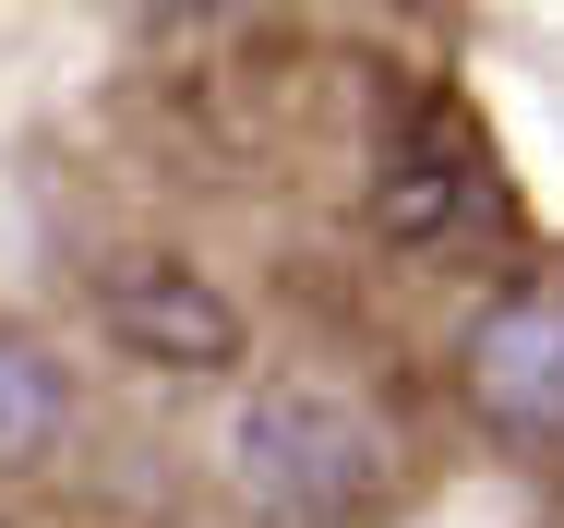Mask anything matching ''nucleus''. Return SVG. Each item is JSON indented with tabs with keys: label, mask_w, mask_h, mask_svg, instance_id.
Listing matches in <instances>:
<instances>
[{
	"label": "nucleus",
	"mask_w": 564,
	"mask_h": 528,
	"mask_svg": "<svg viewBox=\"0 0 564 528\" xmlns=\"http://www.w3.org/2000/svg\"><path fill=\"white\" fill-rule=\"evenodd\" d=\"M228 468H240L252 517H276V528H360L384 505V432L360 409H337V397H264V409H240Z\"/></svg>",
	"instance_id": "obj_1"
},
{
	"label": "nucleus",
	"mask_w": 564,
	"mask_h": 528,
	"mask_svg": "<svg viewBox=\"0 0 564 528\" xmlns=\"http://www.w3.org/2000/svg\"><path fill=\"white\" fill-rule=\"evenodd\" d=\"M109 336L144 348V360H181V373H217L240 348V313H228L205 277H169V265H132L109 277Z\"/></svg>",
	"instance_id": "obj_2"
},
{
	"label": "nucleus",
	"mask_w": 564,
	"mask_h": 528,
	"mask_svg": "<svg viewBox=\"0 0 564 528\" xmlns=\"http://www.w3.org/2000/svg\"><path fill=\"white\" fill-rule=\"evenodd\" d=\"M468 373H480V397L517 432H564V313H541V301L492 313L480 348H468Z\"/></svg>",
	"instance_id": "obj_3"
},
{
	"label": "nucleus",
	"mask_w": 564,
	"mask_h": 528,
	"mask_svg": "<svg viewBox=\"0 0 564 528\" xmlns=\"http://www.w3.org/2000/svg\"><path fill=\"white\" fill-rule=\"evenodd\" d=\"M73 421V385H61V360L48 348H24V336H0V468H36L48 444Z\"/></svg>",
	"instance_id": "obj_4"
},
{
	"label": "nucleus",
	"mask_w": 564,
	"mask_h": 528,
	"mask_svg": "<svg viewBox=\"0 0 564 528\" xmlns=\"http://www.w3.org/2000/svg\"><path fill=\"white\" fill-rule=\"evenodd\" d=\"M181 12H240V0H181Z\"/></svg>",
	"instance_id": "obj_5"
}]
</instances>
